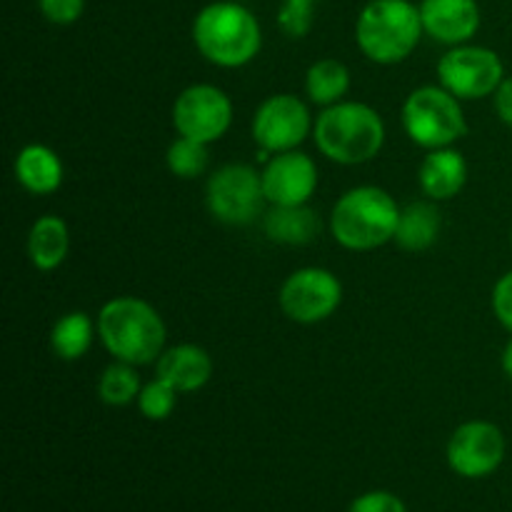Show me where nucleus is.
<instances>
[{
    "mask_svg": "<svg viewBox=\"0 0 512 512\" xmlns=\"http://www.w3.org/2000/svg\"><path fill=\"white\" fill-rule=\"evenodd\" d=\"M350 90V70L348 65L335 58H320L305 73V93L310 103L320 108H330L335 103H343Z\"/></svg>",
    "mask_w": 512,
    "mask_h": 512,
    "instance_id": "nucleus-22",
    "label": "nucleus"
},
{
    "mask_svg": "<svg viewBox=\"0 0 512 512\" xmlns=\"http://www.w3.org/2000/svg\"><path fill=\"white\" fill-rule=\"evenodd\" d=\"M263 230L278 245H308L318 238L320 218L310 205H270L263 213Z\"/></svg>",
    "mask_w": 512,
    "mask_h": 512,
    "instance_id": "nucleus-19",
    "label": "nucleus"
},
{
    "mask_svg": "<svg viewBox=\"0 0 512 512\" xmlns=\"http://www.w3.org/2000/svg\"><path fill=\"white\" fill-rule=\"evenodd\" d=\"M400 205L378 185H358L335 200L330 210V235L353 253H370L393 243L400 220Z\"/></svg>",
    "mask_w": 512,
    "mask_h": 512,
    "instance_id": "nucleus-3",
    "label": "nucleus"
},
{
    "mask_svg": "<svg viewBox=\"0 0 512 512\" xmlns=\"http://www.w3.org/2000/svg\"><path fill=\"white\" fill-rule=\"evenodd\" d=\"M70 230L60 215H40L28 233V258L35 270L50 273L68 258Z\"/></svg>",
    "mask_w": 512,
    "mask_h": 512,
    "instance_id": "nucleus-20",
    "label": "nucleus"
},
{
    "mask_svg": "<svg viewBox=\"0 0 512 512\" xmlns=\"http://www.w3.org/2000/svg\"><path fill=\"white\" fill-rule=\"evenodd\" d=\"M318 0H283L278 10V25L288 38H305L313 28Z\"/></svg>",
    "mask_w": 512,
    "mask_h": 512,
    "instance_id": "nucleus-26",
    "label": "nucleus"
},
{
    "mask_svg": "<svg viewBox=\"0 0 512 512\" xmlns=\"http://www.w3.org/2000/svg\"><path fill=\"white\" fill-rule=\"evenodd\" d=\"M95 333H98V323H93L88 313L83 310L65 313L63 318L55 320L53 330H50V350L55 358L75 363L88 355Z\"/></svg>",
    "mask_w": 512,
    "mask_h": 512,
    "instance_id": "nucleus-21",
    "label": "nucleus"
},
{
    "mask_svg": "<svg viewBox=\"0 0 512 512\" xmlns=\"http://www.w3.org/2000/svg\"><path fill=\"white\" fill-rule=\"evenodd\" d=\"M505 78L503 58L485 45H453L438 60L440 85L460 100L493 98Z\"/></svg>",
    "mask_w": 512,
    "mask_h": 512,
    "instance_id": "nucleus-8",
    "label": "nucleus"
},
{
    "mask_svg": "<svg viewBox=\"0 0 512 512\" xmlns=\"http://www.w3.org/2000/svg\"><path fill=\"white\" fill-rule=\"evenodd\" d=\"M440 230H443V215L435 200H415L400 210L393 243L405 253H425L438 243Z\"/></svg>",
    "mask_w": 512,
    "mask_h": 512,
    "instance_id": "nucleus-18",
    "label": "nucleus"
},
{
    "mask_svg": "<svg viewBox=\"0 0 512 512\" xmlns=\"http://www.w3.org/2000/svg\"><path fill=\"white\" fill-rule=\"evenodd\" d=\"M15 180L30 195H53L63 185V160L53 148L43 143H30L20 148L13 163Z\"/></svg>",
    "mask_w": 512,
    "mask_h": 512,
    "instance_id": "nucleus-17",
    "label": "nucleus"
},
{
    "mask_svg": "<svg viewBox=\"0 0 512 512\" xmlns=\"http://www.w3.org/2000/svg\"><path fill=\"white\" fill-rule=\"evenodd\" d=\"M490 305H493L495 320L512 335V270L500 275V280L493 288V295H490Z\"/></svg>",
    "mask_w": 512,
    "mask_h": 512,
    "instance_id": "nucleus-29",
    "label": "nucleus"
},
{
    "mask_svg": "<svg viewBox=\"0 0 512 512\" xmlns=\"http://www.w3.org/2000/svg\"><path fill=\"white\" fill-rule=\"evenodd\" d=\"M320 155L338 165H363L378 158L385 145V120L378 110L358 100L323 108L313 128Z\"/></svg>",
    "mask_w": 512,
    "mask_h": 512,
    "instance_id": "nucleus-4",
    "label": "nucleus"
},
{
    "mask_svg": "<svg viewBox=\"0 0 512 512\" xmlns=\"http://www.w3.org/2000/svg\"><path fill=\"white\" fill-rule=\"evenodd\" d=\"M208 145L200 143V140L193 138H178L168 145V153H165V163H168V170L180 180H195L205 173L208 168Z\"/></svg>",
    "mask_w": 512,
    "mask_h": 512,
    "instance_id": "nucleus-24",
    "label": "nucleus"
},
{
    "mask_svg": "<svg viewBox=\"0 0 512 512\" xmlns=\"http://www.w3.org/2000/svg\"><path fill=\"white\" fill-rule=\"evenodd\" d=\"M348 512H408L403 500L388 490H370L350 503Z\"/></svg>",
    "mask_w": 512,
    "mask_h": 512,
    "instance_id": "nucleus-28",
    "label": "nucleus"
},
{
    "mask_svg": "<svg viewBox=\"0 0 512 512\" xmlns=\"http://www.w3.org/2000/svg\"><path fill=\"white\" fill-rule=\"evenodd\" d=\"M500 368H503V373L508 375V380H512V338L505 343L503 355H500Z\"/></svg>",
    "mask_w": 512,
    "mask_h": 512,
    "instance_id": "nucleus-31",
    "label": "nucleus"
},
{
    "mask_svg": "<svg viewBox=\"0 0 512 512\" xmlns=\"http://www.w3.org/2000/svg\"><path fill=\"white\" fill-rule=\"evenodd\" d=\"M508 443L503 430L490 420H468L453 430L445 448L450 470L460 478L480 480L493 475L503 465Z\"/></svg>",
    "mask_w": 512,
    "mask_h": 512,
    "instance_id": "nucleus-12",
    "label": "nucleus"
},
{
    "mask_svg": "<svg viewBox=\"0 0 512 512\" xmlns=\"http://www.w3.org/2000/svg\"><path fill=\"white\" fill-rule=\"evenodd\" d=\"M140 390H143V383H140V375L135 370V365L120 363V360L108 365L98 380V398L105 405H113V408L138 403Z\"/></svg>",
    "mask_w": 512,
    "mask_h": 512,
    "instance_id": "nucleus-23",
    "label": "nucleus"
},
{
    "mask_svg": "<svg viewBox=\"0 0 512 512\" xmlns=\"http://www.w3.org/2000/svg\"><path fill=\"white\" fill-rule=\"evenodd\" d=\"M418 183L425 198L435 203L458 198L468 183V160L455 148L428 150L418 168Z\"/></svg>",
    "mask_w": 512,
    "mask_h": 512,
    "instance_id": "nucleus-16",
    "label": "nucleus"
},
{
    "mask_svg": "<svg viewBox=\"0 0 512 512\" xmlns=\"http://www.w3.org/2000/svg\"><path fill=\"white\" fill-rule=\"evenodd\" d=\"M420 20L425 35L443 45H463L478 35L483 15L478 0H423Z\"/></svg>",
    "mask_w": 512,
    "mask_h": 512,
    "instance_id": "nucleus-14",
    "label": "nucleus"
},
{
    "mask_svg": "<svg viewBox=\"0 0 512 512\" xmlns=\"http://www.w3.org/2000/svg\"><path fill=\"white\" fill-rule=\"evenodd\" d=\"M403 130L418 148H453L468 135L463 100L443 85H420L403 103Z\"/></svg>",
    "mask_w": 512,
    "mask_h": 512,
    "instance_id": "nucleus-6",
    "label": "nucleus"
},
{
    "mask_svg": "<svg viewBox=\"0 0 512 512\" xmlns=\"http://www.w3.org/2000/svg\"><path fill=\"white\" fill-rule=\"evenodd\" d=\"M343 303V283L328 268H298L283 280L278 305L288 320L298 325H318L333 318Z\"/></svg>",
    "mask_w": 512,
    "mask_h": 512,
    "instance_id": "nucleus-9",
    "label": "nucleus"
},
{
    "mask_svg": "<svg viewBox=\"0 0 512 512\" xmlns=\"http://www.w3.org/2000/svg\"><path fill=\"white\" fill-rule=\"evenodd\" d=\"M510 245H512V230H510Z\"/></svg>",
    "mask_w": 512,
    "mask_h": 512,
    "instance_id": "nucleus-32",
    "label": "nucleus"
},
{
    "mask_svg": "<svg viewBox=\"0 0 512 512\" xmlns=\"http://www.w3.org/2000/svg\"><path fill=\"white\" fill-rule=\"evenodd\" d=\"M260 178L268 205H308L320 183L315 160L300 150L270 155Z\"/></svg>",
    "mask_w": 512,
    "mask_h": 512,
    "instance_id": "nucleus-13",
    "label": "nucleus"
},
{
    "mask_svg": "<svg viewBox=\"0 0 512 512\" xmlns=\"http://www.w3.org/2000/svg\"><path fill=\"white\" fill-rule=\"evenodd\" d=\"M265 190L258 170L248 163H225L205 185V208L223 225H250L265 213Z\"/></svg>",
    "mask_w": 512,
    "mask_h": 512,
    "instance_id": "nucleus-7",
    "label": "nucleus"
},
{
    "mask_svg": "<svg viewBox=\"0 0 512 512\" xmlns=\"http://www.w3.org/2000/svg\"><path fill=\"white\" fill-rule=\"evenodd\" d=\"M38 10L48 23L73 25L83 18L85 0H38Z\"/></svg>",
    "mask_w": 512,
    "mask_h": 512,
    "instance_id": "nucleus-27",
    "label": "nucleus"
},
{
    "mask_svg": "<svg viewBox=\"0 0 512 512\" xmlns=\"http://www.w3.org/2000/svg\"><path fill=\"white\" fill-rule=\"evenodd\" d=\"M178 390L168 383V380L158 378L143 385L138 395V410L145 420H153V423H163L170 415L175 413V405H178Z\"/></svg>",
    "mask_w": 512,
    "mask_h": 512,
    "instance_id": "nucleus-25",
    "label": "nucleus"
},
{
    "mask_svg": "<svg viewBox=\"0 0 512 512\" xmlns=\"http://www.w3.org/2000/svg\"><path fill=\"white\" fill-rule=\"evenodd\" d=\"M98 335L113 360L135 368L153 365L165 350L168 328L165 320L148 300L135 295L110 298L98 313Z\"/></svg>",
    "mask_w": 512,
    "mask_h": 512,
    "instance_id": "nucleus-1",
    "label": "nucleus"
},
{
    "mask_svg": "<svg viewBox=\"0 0 512 512\" xmlns=\"http://www.w3.org/2000/svg\"><path fill=\"white\" fill-rule=\"evenodd\" d=\"M155 375L168 380L178 393H198L213 378V358L200 345H173V348H165L158 358Z\"/></svg>",
    "mask_w": 512,
    "mask_h": 512,
    "instance_id": "nucleus-15",
    "label": "nucleus"
},
{
    "mask_svg": "<svg viewBox=\"0 0 512 512\" xmlns=\"http://www.w3.org/2000/svg\"><path fill=\"white\" fill-rule=\"evenodd\" d=\"M170 118L175 133L210 145L223 138L233 125V100L218 85L195 83L180 90L173 100Z\"/></svg>",
    "mask_w": 512,
    "mask_h": 512,
    "instance_id": "nucleus-11",
    "label": "nucleus"
},
{
    "mask_svg": "<svg viewBox=\"0 0 512 512\" xmlns=\"http://www.w3.org/2000/svg\"><path fill=\"white\" fill-rule=\"evenodd\" d=\"M493 105H495V113H498V118L503 120L508 128H512V75H508V78L500 83V88L495 90Z\"/></svg>",
    "mask_w": 512,
    "mask_h": 512,
    "instance_id": "nucleus-30",
    "label": "nucleus"
},
{
    "mask_svg": "<svg viewBox=\"0 0 512 512\" xmlns=\"http://www.w3.org/2000/svg\"><path fill=\"white\" fill-rule=\"evenodd\" d=\"M423 35L420 5L410 0H370L355 20V43L360 53L378 65L408 60Z\"/></svg>",
    "mask_w": 512,
    "mask_h": 512,
    "instance_id": "nucleus-5",
    "label": "nucleus"
},
{
    "mask_svg": "<svg viewBox=\"0 0 512 512\" xmlns=\"http://www.w3.org/2000/svg\"><path fill=\"white\" fill-rule=\"evenodd\" d=\"M190 35L198 53L218 68H243L253 63L263 48L258 18L235 0H215L200 8Z\"/></svg>",
    "mask_w": 512,
    "mask_h": 512,
    "instance_id": "nucleus-2",
    "label": "nucleus"
},
{
    "mask_svg": "<svg viewBox=\"0 0 512 512\" xmlns=\"http://www.w3.org/2000/svg\"><path fill=\"white\" fill-rule=\"evenodd\" d=\"M313 128L315 123L308 105L293 93L268 95L258 105L250 123V133H253L255 145L263 150V158L298 150L313 133Z\"/></svg>",
    "mask_w": 512,
    "mask_h": 512,
    "instance_id": "nucleus-10",
    "label": "nucleus"
}]
</instances>
